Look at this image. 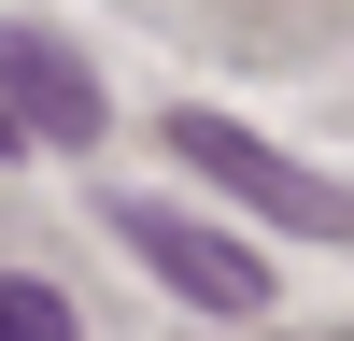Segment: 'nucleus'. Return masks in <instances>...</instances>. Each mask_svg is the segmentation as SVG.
I'll return each instance as SVG.
<instances>
[{"label": "nucleus", "instance_id": "1", "mask_svg": "<svg viewBox=\"0 0 354 341\" xmlns=\"http://www.w3.org/2000/svg\"><path fill=\"white\" fill-rule=\"evenodd\" d=\"M170 157L213 170V185H227V199H255V213H283L298 242H354V199L326 185V170H298L283 142H255L241 114H198V100H185V114H170Z\"/></svg>", "mask_w": 354, "mask_h": 341}, {"label": "nucleus", "instance_id": "3", "mask_svg": "<svg viewBox=\"0 0 354 341\" xmlns=\"http://www.w3.org/2000/svg\"><path fill=\"white\" fill-rule=\"evenodd\" d=\"M0 114H15V142L85 157V142H100V71H85L57 28H0Z\"/></svg>", "mask_w": 354, "mask_h": 341}, {"label": "nucleus", "instance_id": "4", "mask_svg": "<svg viewBox=\"0 0 354 341\" xmlns=\"http://www.w3.org/2000/svg\"><path fill=\"white\" fill-rule=\"evenodd\" d=\"M0 341H85V327H71V299H57V284L0 270Z\"/></svg>", "mask_w": 354, "mask_h": 341}, {"label": "nucleus", "instance_id": "2", "mask_svg": "<svg viewBox=\"0 0 354 341\" xmlns=\"http://www.w3.org/2000/svg\"><path fill=\"white\" fill-rule=\"evenodd\" d=\"M113 242H128L142 270L170 284V299H198V313H227V327H241V313H270V270H255V256L227 242V227H198V213H170V199H113Z\"/></svg>", "mask_w": 354, "mask_h": 341}]
</instances>
